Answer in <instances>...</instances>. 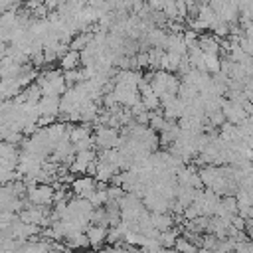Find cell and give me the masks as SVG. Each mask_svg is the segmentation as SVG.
<instances>
[{"mask_svg": "<svg viewBox=\"0 0 253 253\" xmlns=\"http://www.w3.org/2000/svg\"><path fill=\"white\" fill-rule=\"evenodd\" d=\"M71 190H73V194L77 198H89L97 190V180H95V176H79V178H73Z\"/></svg>", "mask_w": 253, "mask_h": 253, "instance_id": "cell-3", "label": "cell"}, {"mask_svg": "<svg viewBox=\"0 0 253 253\" xmlns=\"http://www.w3.org/2000/svg\"><path fill=\"white\" fill-rule=\"evenodd\" d=\"M150 219H152L154 229H158L160 233L162 231H170L172 225H174V219L168 213H150Z\"/></svg>", "mask_w": 253, "mask_h": 253, "instance_id": "cell-9", "label": "cell"}, {"mask_svg": "<svg viewBox=\"0 0 253 253\" xmlns=\"http://www.w3.org/2000/svg\"><path fill=\"white\" fill-rule=\"evenodd\" d=\"M63 241H65V247H67L69 251H75V249H87V247H91V245H89V239H87V235H85L83 231L69 233Z\"/></svg>", "mask_w": 253, "mask_h": 253, "instance_id": "cell-7", "label": "cell"}, {"mask_svg": "<svg viewBox=\"0 0 253 253\" xmlns=\"http://www.w3.org/2000/svg\"><path fill=\"white\" fill-rule=\"evenodd\" d=\"M85 235H87V239H89V245L97 249V247H101L103 243H107L109 227H105V225H97V223H91V225L87 227Z\"/></svg>", "mask_w": 253, "mask_h": 253, "instance_id": "cell-4", "label": "cell"}, {"mask_svg": "<svg viewBox=\"0 0 253 253\" xmlns=\"http://www.w3.org/2000/svg\"><path fill=\"white\" fill-rule=\"evenodd\" d=\"M79 63H81V55L75 49H67L65 55L59 59V65H61L63 71H73V69L79 67Z\"/></svg>", "mask_w": 253, "mask_h": 253, "instance_id": "cell-8", "label": "cell"}, {"mask_svg": "<svg viewBox=\"0 0 253 253\" xmlns=\"http://www.w3.org/2000/svg\"><path fill=\"white\" fill-rule=\"evenodd\" d=\"M28 200L32 206H40L45 208L49 204H53L55 200V190L49 184H36L32 188H28Z\"/></svg>", "mask_w": 253, "mask_h": 253, "instance_id": "cell-2", "label": "cell"}, {"mask_svg": "<svg viewBox=\"0 0 253 253\" xmlns=\"http://www.w3.org/2000/svg\"><path fill=\"white\" fill-rule=\"evenodd\" d=\"M59 103L61 97H42L38 101V109H40V117H57L59 115Z\"/></svg>", "mask_w": 253, "mask_h": 253, "instance_id": "cell-5", "label": "cell"}, {"mask_svg": "<svg viewBox=\"0 0 253 253\" xmlns=\"http://www.w3.org/2000/svg\"><path fill=\"white\" fill-rule=\"evenodd\" d=\"M93 144L99 146L101 150H111L121 146V134L113 126H97L93 134Z\"/></svg>", "mask_w": 253, "mask_h": 253, "instance_id": "cell-1", "label": "cell"}, {"mask_svg": "<svg viewBox=\"0 0 253 253\" xmlns=\"http://www.w3.org/2000/svg\"><path fill=\"white\" fill-rule=\"evenodd\" d=\"M198 47H200L206 55H219V51H221L219 40H217L215 36H210V34L198 38Z\"/></svg>", "mask_w": 253, "mask_h": 253, "instance_id": "cell-6", "label": "cell"}]
</instances>
